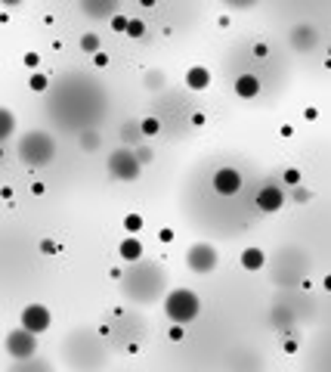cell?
Segmentation results:
<instances>
[{"label": "cell", "mask_w": 331, "mask_h": 372, "mask_svg": "<svg viewBox=\"0 0 331 372\" xmlns=\"http://www.w3.org/2000/svg\"><path fill=\"white\" fill-rule=\"evenodd\" d=\"M7 134H13V115L0 109V137H7Z\"/></svg>", "instance_id": "12"}, {"label": "cell", "mask_w": 331, "mask_h": 372, "mask_svg": "<svg viewBox=\"0 0 331 372\" xmlns=\"http://www.w3.org/2000/svg\"><path fill=\"white\" fill-rule=\"evenodd\" d=\"M242 264H245V267H248V270H257V267H260V264H263V255H260V252H257V248H251V252H245V258H242Z\"/></svg>", "instance_id": "10"}, {"label": "cell", "mask_w": 331, "mask_h": 372, "mask_svg": "<svg viewBox=\"0 0 331 372\" xmlns=\"http://www.w3.org/2000/svg\"><path fill=\"white\" fill-rule=\"evenodd\" d=\"M31 87H34V90H44V87H47V78H44V75H34V78H31Z\"/></svg>", "instance_id": "15"}, {"label": "cell", "mask_w": 331, "mask_h": 372, "mask_svg": "<svg viewBox=\"0 0 331 372\" xmlns=\"http://www.w3.org/2000/svg\"><path fill=\"white\" fill-rule=\"evenodd\" d=\"M124 31H127V34H133V38H139V34H142V22H127Z\"/></svg>", "instance_id": "14"}, {"label": "cell", "mask_w": 331, "mask_h": 372, "mask_svg": "<svg viewBox=\"0 0 331 372\" xmlns=\"http://www.w3.org/2000/svg\"><path fill=\"white\" fill-rule=\"evenodd\" d=\"M47 326H50V313H47L41 304H31V307L22 310V329H25V332L38 335V332H44Z\"/></svg>", "instance_id": "2"}, {"label": "cell", "mask_w": 331, "mask_h": 372, "mask_svg": "<svg viewBox=\"0 0 331 372\" xmlns=\"http://www.w3.org/2000/svg\"><path fill=\"white\" fill-rule=\"evenodd\" d=\"M112 28H115V31H124V28H127V19H124V16H115V19H112Z\"/></svg>", "instance_id": "16"}, {"label": "cell", "mask_w": 331, "mask_h": 372, "mask_svg": "<svg viewBox=\"0 0 331 372\" xmlns=\"http://www.w3.org/2000/svg\"><path fill=\"white\" fill-rule=\"evenodd\" d=\"M282 202H285V199H282V192L275 189V186H266V189L257 192V205H260L263 211H279Z\"/></svg>", "instance_id": "7"}, {"label": "cell", "mask_w": 331, "mask_h": 372, "mask_svg": "<svg viewBox=\"0 0 331 372\" xmlns=\"http://www.w3.org/2000/svg\"><path fill=\"white\" fill-rule=\"evenodd\" d=\"M168 316L171 320H177V323H189L192 316L198 313V298L192 295V292H186V289H180V292H174L171 298H168Z\"/></svg>", "instance_id": "1"}, {"label": "cell", "mask_w": 331, "mask_h": 372, "mask_svg": "<svg viewBox=\"0 0 331 372\" xmlns=\"http://www.w3.org/2000/svg\"><path fill=\"white\" fill-rule=\"evenodd\" d=\"M81 47H84L87 53H96V47H99V38H96V34H87V38L81 41Z\"/></svg>", "instance_id": "13"}, {"label": "cell", "mask_w": 331, "mask_h": 372, "mask_svg": "<svg viewBox=\"0 0 331 372\" xmlns=\"http://www.w3.org/2000/svg\"><path fill=\"white\" fill-rule=\"evenodd\" d=\"M235 90H238V96H254L257 90H260V84H257V81H254L251 75H245V78H238Z\"/></svg>", "instance_id": "8"}, {"label": "cell", "mask_w": 331, "mask_h": 372, "mask_svg": "<svg viewBox=\"0 0 331 372\" xmlns=\"http://www.w3.org/2000/svg\"><path fill=\"white\" fill-rule=\"evenodd\" d=\"M121 255H124L127 261H136V258H139V242H133V239H127V242L121 245Z\"/></svg>", "instance_id": "11"}, {"label": "cell", "mask_w": 331, "mask_h": 372, "mask_svg": "<svg viewBox=\"0 0 331 372\" xmlns=\"http://www.w3.org/2000/svg\"><path fill=\"white\" fill-rule=\"evenodd\" d=\"M211 75H208V68H192L189 72V87H208Z\"/></svg>", "instance_id": "9"}, {"label": "cell", "mask_w": 331, "mask_h": 372, "mask_svg": "<svg viewBox=\"0 0 331 372\" xmlns=\"http://www.w3.org/2000/svg\"><path fill=\"white\" fill-rule=\"evenodd\" d=\"M189 264H192V267H195L198 273H208V270L214 267V264H217V255L211 252L208 245H195L192 252H189Z\"/></svg>", "instance_id": "5"}, {"label": "cell", "mask_w": 331, "mask_h": 372, "mask_svg": "<svg viewBox=\"0 0 331 372\" xmlns=\"http://www.w3.org/2000/svg\"><path fill=\"white\" fill-rule=\"evenodd\" d=\"M285 180H288V183H297V180H300V174H297V171H288V174H285Z\"/></svg>", "instance_id": "18"}, {"label": "cell", "mask_w": 331, "mask_h": 372, "mask_svg": "<svg viewBox=\"0 0 331 372\" xmlns=\"http://www.w3.org/2000/svg\"><path fill=\"white\" fill-rule=\"evenodd\" d=\"M142 226V220L136 217V214H130V217H127V229H139Z\"/></svg>", "instance_id": "17"}, {"label": "cell", "mask_w": 331, "mask_h": 372, "mask_svg": "<svg viewBox=\"0 0 331 372\" xmlns=\"http://www.w3.org/2000/svg\"><path fill=\"white\" fill-rule=\"evenodd\" d=\"M41 248H44V252H50V255H53V252H59L56 242H41Z\"/></svg>", "instance_id": "19"}, {"label": "cell", "mask_w": 331, "mask_h": 372, "mask_svg": "<svg viewBox=\"0 0 331 372\" xmlns=\"http://www.w3.org/2000/svg\"><path fill=\"white\" fill-rule=\"evenodd\" d=\"M112 168L121 171L118 177H124V180H133V177L139 174V162H136V155H127V152H118L112 158Z\"/></svg>", "instance_id": "6"}, {"label": "cell", "mask_w": 331, "mask_h": 372, "mask_svg": "<svg viewBox=\"0 0 331 372\" xmlns=\"http://www.w3.org/2000/svg\"><path fill=\"white\" fill-rule=\"evenodd\" d=\"M7 347H10L13 357L28 360L31 353H34V335H31V332H25V329H19V332H13L10 338H7Z\"/></svg>", "instance_id": "3"}, {"label": "cell", "mask_w": 331, "mask_h": 372, "mask_svg": "<svg viewBox=\"0 0 331 372\" xmlns=\"http://www.w3.org/2000/svg\"><path fill=\"white\" fill-rule=\"evenodd\" d=\"M145 131L155 134V131H158V121H152V118H149V121H145Z\"/></svg>", "instance_id": "20"}, {"label": "cell", "mask_w": 331, "mask_h": 372, "mask_svg": "<svg viewBox=\"0 0 331 372\" xmlns=\"http://www.w3.org/2000/svg\"><path fill=\"white\" fill-rule=\"evenodd\" d=\"M214 186H217V192H223V196H235L238 186H242V174H235L232 168H223L214 177Z\"/></svg>", "instance_id": "4"}]
</instances>
